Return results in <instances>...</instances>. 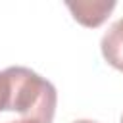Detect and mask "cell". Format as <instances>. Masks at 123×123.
Returning a JSON list of instances; mask_svg holds the SVG:
<instances>
[{
    "mask_svg": "<svg viewBox=\"0 0 123 123\" xmlns=\"http://www.w3.org/2000/svg\"><path fill=\"white\" fill-rule=\"evenodd\" d=\"M121 123H123V115H121Z\"/></svg>",
    "mask_w": 123,
    "mask_h": 123,
    "instance_id": "obj_8",
    "label": "cell"
},
{
    "mask_svg": "<svg viewBox=\"0 0 123 123\" xmlns=\"http://www.w3.org/2000/svg\"><path fill=\"white\" fill-rule=\"evenodd\" d=\"M4 73L8 79L6 111H15L21 119L52 123L58 104L56 86L29 67L13 65L4 69Z\"/></svg>",
    "mask_w": 123,
    "mask_h": 123,
    "instance_id": "obj_1",
    "label": "cell"
},
{
    "mask_svg": "<svg viewBox=\"0 0 123 123\" xmlns=\"http://www.w3.org/2000/svg\"><path fill=\"white\" fill-rule=\"evenodd\" d=\"M8 123H38V121H33V119H17V121H8Z\"/></svg>",
    "mask_w": 123,
    "mask_h": 123,
    "instance_id": "obj_5",
    "label": "cell"
},
{
    "mask_svg": "<svg viewBox=\"0 0 123 123\" xmlns=\"http://www.w3.org/2000/svg\"><path fill=\"white\" fill-rule=\"evenodd\" d=\"M8 108V79L6 73L0 71V111H6Z\"/></svg>",
    "mask_w": 123,
    "mask_h": 123,
    "instance_id": "obj_4",
    "label": "cell"
},
{
    "mask_svg": "<svg viewBox=\"0 0 123 123\" xmlns=\"http://www.w3.org/2000/svg\"><path fill=\"white\" fill-rule=\"evenodd\" d=\"M100 50L104 60L121 71V63H123V17L113 21L110 25V29L104 33L102 40H100Z\"/></svg>",
    "mask_w": 123,
    "mask_h": 123,
    "instance_id": "obj_3",
    "label": "cell"
},
{
    "mask_svg": "<svg viewBox=\"0 0 123 123\" xmlns=\"http://www.w3.org/2000/svg\"><path fill=\"white\" fill-rule=\"evenodd\" d=\"M73 123H96V121H90V119H79V121H73Z\"/></svg>",
    "mask_w": 123,
    "mask_h": 123,
    "instance_id": "obj_6",
    "label": "cell"
},
{
    "mask_svg": "<svg viewBox=\"0 0 123 123\" xmlns=\"http://www.w3.org/2000/svg\"><path fill=\"white\" fill-rule=\"evenodd\" d=\"M121 71H123V63H121Z\"/></svg>",
    "mask_w": 123,
    "mask_h": 123,
    "instance_id": "obj_7",
    "label": "cell"
},
{
    "mask_svg": "<svg viewBox=\"0 0 123 123\" xmlns=\"http://www.w3.org/2000/svg\"><path fill=\"white\" fill-rule=\"evenodd\" d=\"M69 12L73 13L75 21H79L85 27H98L102 25L110 13L115 8L113 0H77V2H65Z\"/></svg>",
    "mask_w": 123,
    "mask_h": 123,
    "instance_id": "obj_2",
    "label": "cell"
}]
</instances>
